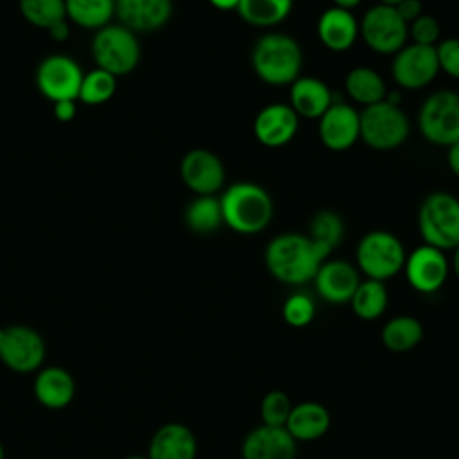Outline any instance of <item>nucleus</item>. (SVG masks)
Returning <instances> with one entry per match:
<instances>
[{
	"mask_svg": "<svg viewBox=\"0 0 459 459\" xmlns=\"http://www.w3.org/2000/svg\"><path fill=\"white\" fill-rule=\"evenodd\" d=\"M332 251L301 233H281L265 247V265L281 283L303 285L314 280Z\"/></svg>",
	"mask_w": 459,
	"mask_h": 459,
	"instance_id": "nucleus-1",
	"label": "nucleus"
},
{
	"mask_svg": "<svg viewBox=\"0 0 459 459\" xmlns=\"http://www.w3.org/2000/svg\"><path fill=\"white\" fill-rule=\"evenodd\" d=\"M222 222L237 233L253 235L265 230L273 219V199L265 188L255 183H235L221 199Z\"/></svg>",
	"mask_w": 459,
	"mask_h": 459,
	"instance_id": "nucleus-2",
	"label": "nucleus"
},
{
	"mask_svg": "<svg viewBox=\"0 0 459 459\" xmlns=\"http://www.w3.org/2000/svg\"><path fill=\"white\" fill-rule=\"evenodd\" d=\"M251 63L264 82L283 86L292 84L299 77L303 54L296 39L287 34L273 32L255 43Z\"/></svg>",
	"mask_w": 459,
	"mask_h": 459,
	"instance_id": "nucleus-3",
	"label": "nucleus"
},
{
	"mask_svg": "<svg viewBox=\"0 0 459 459\" xmlns=\"http://www.w3.org/2000/svg\"><path fill=\"white\" fill-rule=\"evenodd\" d=\"M418 230L427 246L455 249L459 246V199L446 192L429 194L418 212Z\"/></svg>",
	"mask_w": 459,
	"mask_h": 459,
	"instance_id": "nucleus-4",
	"label": "nucleus"
},
{
	"mask_svg": "<svg viewBox=\"0 0 459 459\" xmlns=\"http://www.w3.org/2000/svg\"><path fill=\"white\" fill-rule=\"evenodd\" d=\"M360 140L375 151L400 147L409 136V120L400 106L387 97L366 106L360 113Z\"/></svg>",
	"mask_w": 459,
	"mask_h": 459,
	"instance_id": "nucleus-5",
	"label": "nucleus"
},
{
	"mask_svg": "<svg viewBox=\"0 0 459 459\" xmlns=\"http://www.w3.org/2000/svg\"><path fill=\"white\" fill-rule=\"evenodd\" d=\"M91 56L97 68L115 77L133 72L140 61V43L133 30L120 23H108L91 39Z\"/></svg>",
	"mask_w": 459,
	"mask_h": 459,
	"instance_id": "nucleus-6",
	"label": "nucleus"
},
{
	"mask_svg": "<svg viewBox=\"0 0 459 459\" xmlns=\"http://www.w3.org/2000/svg\"><path fill=\"white\" fill-rule=\"evenodd\" d=\"M405 249L389 231H369L357 246V265L369 280H389L403 269Z\"/></svg>",
	"mask_w": 459,
	"mask_h": 459,
	"instance_id": "nucleus-7",
	"label": "nucleus"
},
{
	"mask_svg": "<svg viewBox=\"0 0 459 459\" xmlns=\"http://www.w3.org/2000/svg\"><path fill=\"white\" fill-rule=\"evenodd\" d=\"M418 126L425 140L436 145L459 142V93L441 90L425 99L418 115Z\"/></svg>",
	"mask_w": 459,
	"mask_h": 459,
	"instance_id": "nucleus-8",
	"label": "nucleus"
},
{
	"mask_svg": "<svg viewBox=\"0 0 459 459\" xmlns=\"http://www.w3.org/2000/svg\"><path fill=\"white\" fill-rule=\"evenodd\" d=\"M47 346L38 330L25 325L0 328V360L14 373L25 375L41 369Z\"/></svg>",
	"mask_w": 459,
	"mask_h": 459,
	"instance_id": "nucleus-9",
	"label": "nucleus"
},
{
	"mask_svg": "<svg viewBox=\"0 0 459 459\" xmlns=\"http://www.w3.org/2000/svg\"><path fill=\"white\" fill-rule=\"evenodd\" d=\"M359 32L373 52L396 54L405 47L409 25L400 18L394 7L378 4L366 11Z\"/></svg>",
	"mask_w": 459,
	"mask_h": 459,
	"instance_id": "nucleus-10",
	"label": "nucleus"
},
{
	"mask_svg": "<svg viewBox=\"0 0 459 459\" xmlns=\"http://www.w3.org/2000/svg\"><path fill=\"white\" fill-rule=\"evenodd\" d=\"M82 70L68 56H48L45 57L36 72V84L43 97H47L52 102L57 100H77L79 90L82 82Z\"/></svg>",
	"mask_w": 459,
	"mask_h": 459,
	"instance_id": "nucleus-11",
	"label": "nucleus"
},
{
	"mask_svg": "<svg viewBox=\"0 0 459 459\" xmlns=\"http://www.w3.org/2000/svg\"><path fill=\"white\" fill-rule=\"evenodd\" d=\"M439 72L436 47L405 45L394 54L391 74L394 81L407 90H420L434 81Z\"/></svg>",
	"mask_w": 459,
	"mask_h": 459,
	"instance_id": "nucleus-12",
	"label": "nucleus"
},
{
	"mask_svg": "<svg viewBox=\"0 0 459 459\" xmlns=\"http://www.w3.org/2000/svg\"><path fill=\"white\" fill-rule=\"evenodd\" d=\"M403 271L414 290L432 294L446 281L448 260L441 249L423 244L405 258Z\"/></svg>",
	"mask_w": 459,
	"mask_h": 459,
	"instance_id": "nucleus-13",
	"label": "nucleus"
},
{
	"mask_svg": "<svg viewBox=\"0 0 459 459\" xmlns=\"http://www.w3.org/2000/svg\"><path fill=\"white\" fill-rule=\"evenodd\" d=\"M183 183L197 195H213L226 179V170L217 154L208 149L188 151L179 165Z\"/></svg>",
	"mask_w": 459,
	"mask_h": 459,
	"instance_id": "nucleus-14",
	"label": "nucleus"
},
{
	"mask_svg": "<svg viewBox=\"0 0 459 459\" xmlns=\"http://www.w3.org/2000/svg\"><path fill=\"white\" fill-rule=\"evenodd\" d=\"M319 138L330 151L350 149L360 138L359 111L344 102H332L319 118Z\"/></svg>",
	"mask_w": 459,
	"mask_h": 459,
	"instance_id": "nucleus-15",
	"label": "nucleus"
},
{
	"mask_svg": "<svg viewBox=\"0 0 459 459\" xmlns=\"http://www.w3.org/2000/svg\"><path fill=\"white\" fill-rule=\"evenodd\" d=\"M359 283L357 269L346 260H325L314 276L317 294L332 305L348 303Z\"/></svg>",
	"mask_w": 459,
	"mask_h": 459,
	"instance_id": "nucleus-16",
	"label": "nucleus"
},
{
	"mask_svg": "<svg viewBox=\"0 0 459 459\" xmlns=\"http://www.w3.org/2000/svg\"><path fill=\"white\" fill-rule=\"evenodd\" d=\"M299 118L289 104H269L255 118L253 131L265 147H281L298 133Z\"/></svg>",
	"mask_w": 459,
	"mask_h": 459,
	"instance_id": "nucleus-17",
	"label": "nucleus"
},
{
	"mask_svg": "<svg viewBox=\"0 0 459 459\" xmlns=\"http://www.w3.org/2000/svg\"><path fill=\"white\" fill-rule=\"evenodd\" d=\"M296 439L285 427L260 425L242 443V459H296Z\"/></svg>",
	"mask_w": 459,
	"mask_h": 459,
	"instance_id": "nucleus-18",
	"label": "nucleus"
},
{
	"mask_svg": "<svg viewBox=\"0 0 459 459\" xmlns=\"http://www.w3.org/2000/svg\"><path fill=\"white\" fill-rule=\"evenodd\" d=\"M115 14L129 30L149 32L170 20L172 0H115Z\"/></svg>",
	"mask_w": 459,
	"mask_h": 459,
	"instance_id": "nucleus-19",
	"label": "nucleus"
},
{
	"mask_svg": "<svg viewBox=\"0 0 459 459\" xmlns=\"http://www.w3.org/2000/svg\"><path fill=\"white\" fill-rule=\"evenodd\" d=\"M197 439L183 423H165L151 437L149 459H195Z\"/></svg>",
	"mask_w": 459,
	"mask_h": 459,
	"instance_id": "nucleus-20",
	"label": "nucleus"
},
{
	"mask_svg": "<svg viewBox=\"0 0 459 459\" xmlns=\"http://www.w3.org/2000/svg\"><path fill=\"white\" fill-rule=\"evenodd\" d=\"M34 396L47 409H63L75 396V380L65 368H41L36 371Z\"/></svg>",
	"mask_w": 459,
	"mask_h": 459,
	"instance_id": "nucleus-21",
	"label": "nucleus"
},
{
	"mask_svg": "<svg viewBox=\"0 0 459 459\" xmlns=\"http://www.w3.org/2000/svg\"><path fill=\"white\" fill-rule=\"evenodd\" d=\"M317 36L326 48L344 52L355 43L359 36V23L351 11L330 7L317 20Z\"/></svg>",
	"mask_w": 459,
	"mask_h": 459,
	"instance_id": "nucleus-22",
	"label": "nucleus"
},
{
	"mask_svg": "<svg viewBox=\"0 0 459 459\" xmlns=\"http://www.w3.org/2000/svg\"><path fill=\"white\" fill-rule=\"evenodd\" d=\"M296 441H316L330 429V412L319 402H299L292 405L285 423Z\"/></svg>",
	"mask_w": 459,
	"mask_h": 459,
	"instance_id": "nucleus-23",
	"label": "nucleus"
},
{
	"mask_svg": "<svg viewBox=\"0 0 459 459\" xmlns=\"http://www.w3.org/2000/svg\"><path fill=\"white\" fill-rule=\"evenodd\" d=\"M333 99L328 86L316 77H298L290 84V108L299 117L321 118Z\"/></svg>",
	"mask_w": 459,
	"mask_h": 459,
	"instance_id": "nucleus-24",
	"label": "nucleus"
},
{
	"mask_svg": "<svg viewBox=\"0 0 459 459\" xmlns=\"http://www.w3.org/2000/svg\"><path fill=\"white\" fill-rule=\"evenodd\" d=\"M423 339V326L412 316H396L382 328V342L387 350L403 353L416 348Z\"/></svg>",
	"mask_w": 459,
	"mask_h": 459,
	"instance_id": "nucleus-25",
	"label": "nucleus"
},
{
	"mask_svg": "<svg viewBox=\"0 0 459 459\" xmlns=\"http://www.w3.org/2000/svg\"><path fill=\"white\" fill-rule=\"evenodd\" d=\"M66 20L84 29H102L115 16V0H65Z\"/></svg>",
	"mask_w": 459,
	"mask_h": 459,
	"instance_id": "nucleus-26",
	"label": "nucleus"
},
{
	"mask_svg": "<svg viewBox=\"0 0 459 459\" xmlns=\"http://www.w3.org/2000/svg\"><path fill=\"white\" fill-rule=\"evenodd\" d=\"M344 88L346 93L364 108L382 102L385 99V84L382 77L375 70L366 66H357L348 72Z\"/></svg>",
	"mask_w": 459,
	"mask_h": 459,
	"instance_id": "nucleus-27",
	"label": "nucleus"
},
{
	"mask_svg": "<svg viewBox=\"0 0 459 459\" xmlns=\"http://www.w3.org/2000/svg\"><path fill=\"white\" fill-rule=\"evenodd\" d=\"M237 11L249 25L273 27L290 14L292 0H240Z\"/></svg>",
	"mask_w": 459,
	"mask_h": 459,
	"instance_id": "nucleus-28",
	"label": "nucleus"
},
{
	"mask_svg": "<svg viewBox=\"0 0 459 459\" xmlns=\"http://www.w3.org/2000/svg\"><path fill=\"white\" fill-rule=\"evenodd\" d=\"M387 290L384 287V281L378 280H366L360 281L355 289L350 303L357 317L364 321H375L378 319L385 308H387Z\"/></svg>",
	"mask_w": 459,
	"mask_h": 459,
	"instance_id": "nucleus-29",
	"label": "nucleus"
},
{
	"mask_svg": "<svg viewBox=\"0 0 459 459\" xmlns=\"http://www.w3.org/2000/svg\"><path fill=\"white\" fill-rule=\"evenodd\" d=\"M186 226L195 233H212L222 224L221 203L213 195H199L195 197L185 212Z\"/></svg>",
	"mask_w": 459,
	"mask_h": 459,
	"instance_id": "nucleus-30",
	"label": "nucleus"
},
{
	"mask_svg": "<svg viewBox=\"0 0 459 459\" xmlns=\"http://www.w3.org/2000/svg\"><path fill=\"white\" fill-rule=\"evenodd\" d=\"M115 91H117V77L102 68H95L84 74L81 90H79V100L90 106L104 104L115 95Z\"/></svg>",
	"mask_w": 459,
	"mask_h": 459,
	"instance_id": "nucleus-31",
	"label": "nucleus"
},
{
	"mask_svg": "<svg viewBox=\"0 0 459 459\" xmlns=\"http://www.w3.org/2000/svg\"><path fill=\"white\" fill-rule=\"evenodd\" d=\"M20 11L30 25L45 30L66 20L65 0H20Z\"/></svg>",
	"mask_w": 459,
	"mask_h": 459,
	"instance_id": "nucleus-32",
	"label": "nucleus"
},
{
	"mask_svg": "<svg viewBox=\"0 0 459 459\" xmlns=\"http://www.w3.org/2000/svg\"><path fill=\"white\" fill-rule=\"evenodd\" d=\"M342 237H344V222L335 212L323 210L314 215L310 222V238L314 242H319L332 251L341 244Z\"/></svg>",
	"mask_w": 459,
	"mask_h": 459,
	"instance_id": "nucleus-33",
	"label": "nucleus"
},
{
	"mask_svg": "<svg viewBox=\"0 0 459 459\" xmlns=\"http://www.w3.org/2000/svg\"><path fill=\"white\" fill-rule=\"evenodd\" d=\"M292 403L283 391H269L260 402V418L262 425L269 427H285L290 414Z\"/></svg>",
	"mask_w": 459,
	"mask_h": 459,
	"instance_id": "nucleus-34",
	"label": "nucleus"
},
{
	"mask_svg": "<svg viewBox=\"0 0 459 459\" xmlns=\"http://www.w3.org/2000/svg\"><path fill=\"white\" fill-rule=\"evenodd\" d=\"M281 316L287 325H290L294 328H303L308 323H312V319L316 316V305H314L312 298H308L307 294L296 292L285 299V303L281 307Z\"/></svg>",
	"mask_w": 459,
	"mask_h": 459,
	"instance_id": "nucleus-35",
	"label": "nucleus"
},
{
	"mask_svg": "<svg viewBox=\"0 0 459 459\" xmlns=\"http://www.w3.org/2000/svg\"><path fill=\"white\" fill-rule=\"evenodd\" d=\"M411 38L412 43L418 45H429V47H436V41L439 38V23L434 16L430 14H421L418 16L412 23H411Z\"/></svg>",
	"mask_w": 459,
	"mask_h": 459,
	"instance_id": "nucleus-36",
	"label": "nucleus"
},
{
	"mask_svg": "<svg viewBox=\"0 0 459 459\" xmlns=\"http://www.w3.org/2000/svg\"><path fill=\"white\" fill-rule=\"evenodd\" d=\"M436 54H437L439 70L446 72L454 79H459V39L457 38L443 39L436 47Z\"/></svg>",
	"mask_w": 459,
	"mask_h": 459,
	"instance_id": "nucleus-37",
	"label": "nucleus"
},
{
	"mask_svg": "<svg viewBox=\"0 0 459 459\" xmlns=\"http://www.w3.org/2000/svg\"><path fill=\"white\" fill-rule=\"evenodd\" d=\"M421 2L420 0H402L394 9H396V13L400 14V18L409 25V23H412L418 16H421L423 13H421Z\"/></svg>",
	"mask_w": 459,
	"mask_h": 459,
	"instance_id": "nucleus-38",
	"label": "nucleus"
},
{
	"mask_svg": "<svg viewBox=\"0 0 459 459\" xmlns=\"http://www.w3.org/2000/svg\"><path fill=\"white\" fill-rule=\"evenodd\" d=\"M77 113V106L75 100L66 99V100H57L54 102V115L57 120L61 122H70Z\"/></svg>",
	"mask_w": 459,
	"mask_h": 459,
	"instance_id": "nucleus-39",
	"label": "nucleus"
},
{
	"mask_svg": "<svg viewBox=\"0 0 459 459\" xmlns=\"http://www.w3.org/2000/svg\"><path fill=\"white\" fill-rule=\"evenodd\" d=\"M47 30H48V34H50L52 39H56V41H65V39L68 38V34H70V25H68L66 20H61V22L54 23L52 27H48Z\"/></svg>",
	"mask_w": 459,
	"mask_h": 459,
	"instance_id": "nucleus-40",
	"label": "nucleus"
},
{
	"mask_svg": "<svg viewBox=\"0 0 459 459\" xmlns=\"http://www.w3.org/2000/svg\"><path fill=\"white\" fill-rule=\"evenodd\" d=\"M446 161H448L450 170L459 178V142H455V143H452V145L448 147Z\"/></svg>",
	"mask_w": 459,
	"mask_h": 459,
	"instance_id": "nucleus-41",
	"label": "nucleus"
},
{
	"mask_svg": "<svg viewBox=\"0 0 459 459\" xmlns=\"http://www.w3.org/2000/svg\"><path fill=\"white\" fill-rule=\"evenodd\" d=\"M213 7L221 9V11H231V9H237L238 7V2L240 0H208Z\"/></svg>",
	"mask_w": 459,
	"mask_h": 459,
	"instance_id": "nucleus-42",
	"label": "nucleus"
},
{
	"mask_svg": "<svg viewBox=\"0 0 459 459\" xmlns=\"http://www.w3.org/2000/svg\"><path fill=\"white\" fill-rule=\"evenodd\" d=\"M362 0H333L335 7H341V9H346V11H351L353 7H357Z\"/></svg>",
	"mask_w": 459,
	"mask_h": 459,
	"instance_id": "nucleus-43",
	"label": "nucleus"
},
{
	"mask_svg": "<svg viewBox=\"0 0 459 459\" xmlns=\"http://www.w3.org/2000/svg\"><path fill=\"white\" fill-rule=\"evenodd\" d=\"M452 267H454V273H455V276L459 278V246L454 249V260H452Z\"/></svg>",
	"mask_w": 459,
	"mask_h": 459,
	"instance_id": "nucleus-44",
	"label": "nucleus"
},
{
	"mask_svg": "<svg viewBox=\"0 0 459 459\" xmlns=\"http://www.w3.org/2000/svg\"><path fill=\"white\" fill-rule=\"evenodd\" d=\"M402 0H380L382 5H389V7H396Z\"/></svg>",
	"mask_w": 459,
	"mask_h": 459,
	"instance_id": "nucleus-45",
	"label": "nucleus"
},
{
	"mask_svg": "<svg viewBox=\"0 0 459 459\" xmlns=\"http://www.w3.org/2000/svg\"><path fill=\"white\" fill-rule=\"evenodd\" d=\"M124 459H149L147 455H138V454H133V455H127V457H124Z\"/></svg>",
	"mask_w": 459,
	"mask_h": 459,
	"instance_id": "nucleus-46",
	"label": "nucleus"
},
{
	"mask_svg": "<svg viewBox=\"0 0 459 459\" xmlns=\"http://www.w3.org/2000/svg\"><path fill=\"white\" fill-rule=\"evenodd\" d=\"M0 459H5V450H4V445L0 441Z\"/></svg>",
	"mask_w": 459,
	"mask_h": 459,
	"instance_id": "nucleus-47",
	"label": "nucleus"
}]
</instances>
